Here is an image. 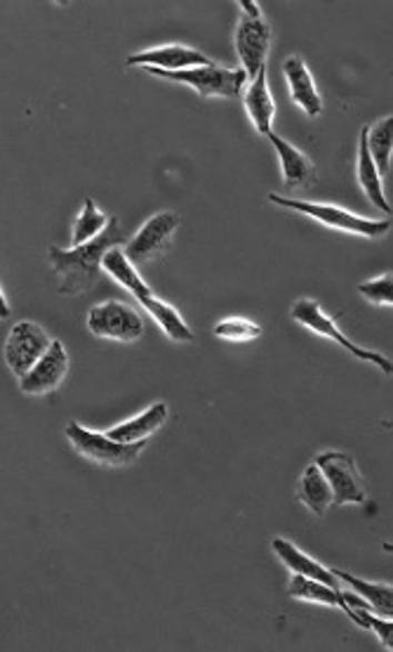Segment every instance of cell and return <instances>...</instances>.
<instances>
[{"instance_id":"1","label":"cell","mask_w":393,"mask_h":652,"mask_svg":"<svg viewBox=\"0 0 393 652\" xmlns=\"http://www.w3.org/2000/svg\"><path fill=\"white\" fill-rule=\"evenodd\" d=\"M123 244L121 225L118 218H111L104 233L81 246L57 248L50 246L48 260L52 265L54 275H59V294L62 296H81L88 294L92 286L100 281L102 275V258L113 246Z\"/></svg>"},{"instance_id":"2","label":"cell","mask_w":393,"mask_h":652,"mask_svg":"<svg viewBox=\"0 0 393 652\" xmlns=\"http://www.w3.org/2000/svg\"><path fill=\"white\" fill-rule=\"evenodd\" d=\"M241 19L233 33L235 55H239L245 79H258L262 71H266V60L271 52V24L264 19L260 3L254 0H241Z\"/></svg>"},{"instance_id":"3","label":"cell","mask_w":393,"mask_h":652,"mask_svg":"<svg viewBox=\"0 0 393 652\" xmlns=\"http://www.w3.org/2000/svg\"><path fill=\"white\" fill-rule=\"evenodd\" d=\"M269 201L276 204L281 208L294 210V214H302L311 220H316L330 229H340V233L349 235H359L365 239H380L391 229V220H370L363 216L351 214L346 208H340L335 204H319V201H304V199H290L281 195H269Z\"/></svg>"},{"instance_id":"4","label":"cell","mask_w":393,"mask_h":652,"mask_svg":"<svg viewBox=\"0 0 393 652\" xmlns=\"http://www.w3.org/2000/svg\"><path fill=\"white\" fill-rule=\"evenodd\" d=\"M290 317H292L294 322H298V324L306 326L309 332L319 334V336H323V338L335 340L337 345H342V348H344L349 355H353V357L361 359V362L375 364L377 369H382L386 376H391V372H393L391 359H389L386 355L377 353V350H367V348H363V345H356V343H353V340L340 329L337 322L332 319V317L323 310V305H321L319 300H313V298H302V300H298V303L292 305Z\"/></svg>"},{"instance_id":"5","label":"cell","mask_w":393,"mask_h":652,"mask_svg":"<svg viewBox=\"0 0 393 652\" xmlns=\"http://www.w3.org/2000/svg\"><path fill=\"white\" fill-rule=\"evenodd\" d=\"M64 433L71 447L78 454L85 456L88 462L107 466V468L132 466L147 447V439L144 443H115V439H111L107 433L90 431L81 424H75V421H71V424L64 428Z\"/></svg>"},{"instance_id":"6","label":"cell","mask_w":393,"mask_h":652,"mask_svg":"<svg viewBox=\"0 0 393 652\" xmlns=\"http://www.w3.org/2000/svg\"><path fill=\"white\" fill-rule=\"evenodd\" d=\"M151 76H159V79L172 81V83H182L193 88L201 95L203 100L208 98H226L233 100L239 98L243 86H245V73L243 69H229L218 62H210L205 67H193L184 71H159V69H149Z\"/></svg>"},{"instance_id":"7","label":"cell","mask_w":393,"mask_h":652,"mask_svg":"<svg viewBox=\"0 0 393 652\" xmlns=\"http://www.w3.org/2000/svg\"><path fill=\"white\" fill-rule=\"evenodd\" d=\"M144 319L132 305L121 300H104L88 313V332L97 338L134 343L144 336Z\"/></svg>"},{"instance_id":"8","label":"cell","mask_w":393,"mask_h":652,"mask_svg":"<svg viewBox=\"0 0 393 652\" xmlns=\"http://www.w3.org/2000/svg\"><path fill=\"white\" fill-rule=\"evenodd\" d=\"M313 464H316L325 475V481L332 490V498H335V506H363L367 502L361 471L351 454L335 450L321 452Z\"/></svg>"},{"instance_id":"9","label":"cell","mask_w":393,"mask_h":652,"mask_svg":"<svg viewBox=\"0 0 393 652\" xmlns=\"http://www.w3.org/2000/svg\"><path fill=\"white\" fill-rule=\"evenodd\" d=\"M177 227H180V216L172 214V210H161V214L151 216L125 244V256L132 265H149L163 258L172 248Z\"/></svg>"},{"instance_id":"10","label":"cell","mask_w":393,"mask_h":652,"mask_svg":"<svg viewBox=\"0 0 393 652\" xmlns=\"http://www.w3.org/2000/svg\"><path fill=\"white\" fill-rule=\"evenodd\" d=\"M50 343L52 338L48 336L43 326L31 319H22L12 326L3 345V357H6L8 369L17 376V381L48 353Z\"/></svg>"},{"instance_id":"11","label":"cell","mask_w":393,"mask_h":652,"mask_svg":"<svg viewBox=\"0 0 393 652\" xmlns=\"http://www.w3.org/2000/svg\"><path fill=\"white\" fill-rule=\"evenodd\" d=\"M69 374V353L62 340H52L48 353L19 378V391L24 395H48L62 386Z\"/></svg>"},{"instance_id":"12","label":"cell","mask_w":393,"mask_h":652,"mask_svg":"<svg viewBox=\"0 0 393 652\" xmlns=\"http://www.w3.org/2000/svg\"><path fill=\"white\" fill-rule=\"evenodd\" d=\"M125 62H128V67H140V69H147V71L149 69L184 71V69H193V67H205L212 60L208 55H203L201 50H195V48L170 43V46H161V48H151V50L128 55Z\"/></svg>"},{"instance_id":"13","label":"cell","mask_w":393,"mask_h":652,"mask_svg":"<svg viewBox=\"0 0 393 652\" xmlns=\"http://www.w3.org/2000/svg\"><path fill=\"white\" fill-rule=\"evenodd\" d=\"M283 76L288 81V90H290V100L298 105L309 119H316L321 117L323 111V98L316 88V81H313V76L306 67V62L302 60L300 55H292L283 62Z\"/></svg>"},{"instance_id":"14","label":"cell","mask_w":393,"mask_h":652,"mask_svg":"<svg viewBox=\"0 0 393 652\" xmlns=\"http://www.w3.org/2000/svg\"><path fill=\"white\" fill-rule=\"evenodd\" d=\"M276 149V155L281 159V170H283V182L292 191H302L316 182V166L304 155L302 149L290 145L285 138L276 136V132H269L266 136Z\"/></svg>"},{"instance_id":"15","label":"cell","mask_w":393,"mask_h":652,"mask_svg":"<svg viewBox=\"0 0 393 652\" xmlns=\"http://www.w3.org/2000/svg\"><path fill=\"white\" fill-rule=\"evenodd\" d=\"M273 553L279 555V561L292 572V574H302V577L309 580H319L328 586H335L340 589V580L335 577V572L330 567L321 565L319 561H313L311 555H306L300 546H294L290 540H283V536H276V540L271 542Z\"/></svg>"},{"instance_id":"16","label":"cell","mask_w":393,"mask_h":652,"mask_svg":"<svg viewBox=\"0 0 393 652\" xmlns=\"http://www.w3.org/2000/svg\"><path fill=\"white\" fill-rule=\"evenodd\" d=\"M243 107L248 117L260 136H269L273 132V119H276V102H273V95L266 81V71H262L258 79L248 81L245 95H243Z\"/></svg>"},{"instance_id":"17","label":"cell","mask_w":393,"mask_h":652,"mask_svg":"<svg viewBox=\"0 0 393 652\" xmlns=\"http://www.w3.org/2000/svg\"><path fill=\"white\" fill-rule=\"evenodd\" d=\"M168 416H170V409L165 402H155V405H151L142 414H137L123 421V424L109 428L107 435L115 439V443H144V439H149L155 431L163 428Z\"/></svg>"},{"instance_id":"18","label":"cell","mask_w":393,"mask_h":652,"mask_svg":"<svg viewBox=\"0 0 393 652\" xmlns=\"http://www.w3.org/2000/svg\"><path fill=\"white\" fill-rule=\"evenodd\" d=\"M102 270L115 281L121 284L125 292H130L137 300H144L147 296H151V286L142 279V275L137 273V265H132V260L125 256L123 246H113L104 254L102 258Z\"/></svg>"},{"instance_id":"19","label":"cell","mask_w":393,"mask_h":652,"mask_svg":"<svg viewBox=\"0 0 393 652\" xmlns=\"http://www.w3.org/2000/svg\"><path fill=\"white\" fill-rule=\"evenodd\" d=\"M340 584H346L356 596H361L380 618H393V586L391 584H377L365 582L356 574H349L344 570H332Z\"/></svg>"},{"instance_id":"20","label":"cell","mask_w":393,"mask_h":652,"mask_svg":"<svg viewBox=\"0 0 393 652\" xmlns=\"http://www.w3.org/2000/svg\"><path fill=\"white\" fill-rule=\"evenodd\" d=\"M356 176H359V185L365 191V197L370 199L372 206H377L382 214H391V204L384 195V185H382V176L372 161L370 151H367V140H365V128L361 130V138H359V166H356Z\"/></svg>"},{"instance_id":"21","label":"cell","mask_w":393,"mask_h":652,"mask_svg":"<svg viewBox=\"0 0 393 652\" xmlns=\"http://www.w3.org/2000/svg\"><path fill=\"white\" fill-rule=\"evenodd\" d=\"M298 498H300V504H304L313 515H319V517H323L330 506H335L332 490L316 464H311L304 471L300 487H298Z\"/></svg>"},{"instance_id":"22","label":"cell","mask_w":393,"mask_h":652,"mask_svg":"<svg viewBox=\"0 0 393 652\" xmlns=\"http://www.w3.org/2000/svg\"><path fill=\"white\" fill-rule=\"evenodd\" d=\"M142 308L153 317V322L161 326V332L174 340V343H191L193 340V332L189 329V324L182 319V315L177 313L170 303L161 300L159 296H147L144 300H140Z\"/></svg>"},{"instance_id":"23","label":"cell","mask_w":393,"mask_h":652,"mask_svg":"<svg viewBox=\"0 0 393 652\" xmlns=\"http://www.w3.org/2000/svg\"><path fill=\"white\" fill-rule=\"evenodd\" d=\"M365 128V140H367V151L372 161H375L380 176L386 178L391 176V157H393V119L384 117L377 119L375 124H367Z\"/></svg>"},{"instance_id":"24","label":"cell","mask_w":393,"mask_h":652,"mask_svg":"<svg viewBox=\"0 0 393 652\" xmlns=\"http://www.w3.org/2000/svg\"><path fill=\"white\" fill-rule=\"evenodd\" d=\"M288 593H290V599H294V601L319 603V605H328V607H340L342 605L340 589L328 586V584H323L319 580L302 577V574H292L290 584H288Z\"/></svg>"},{"instance_id":"25","label":"cell","mask_w":393,"mask_h":652,"mask_svg":"<svg viewBox=\"0 0 393 652\" xmlns=\"http://www.w3.org/2000/svg\"><path fill=\"white\" fill-rule=\"evenodd\" d=\"M109 223H111V218L107 214H102V210L97 208V204L88 197L83 204V210L78 214V218L73 223L71 246H81V244L97 239L109 227Z\"/></svg>"},{"instance_id":"26","label":"cell","mask_w":393,"mask_h":652,"mask_svg":"<svg viewBox=\"0 0 393 652\" xmlns=\"http://www.w3.org/2000/svg\"><path fill=\"white\" fill-rule=\"evenodd\" d=\"M214 336L231 343H248L262 336V326L245 317H226L214 324Z\"/></svg>"},{"instance_id":"27","label":"cell","mask_w":393,"mask_h":652,"mask_svg":"<svg viewBox=\"0 0 393 652\" xmlns=\"http://www.w3.org/2000/svg\"><path fill=\"white\" fill-rule=\"evenodd\" d=\"M359 294L372 305H384V308H391L393 305V277H391V273H384L382 277L359 284Z\"/></svg>"},{"instance_id":"28","label":"cell","mask_w":393,"mask_h":652,"mask_svg":"<svg viewBox=\"0 0 393 652\" xmlns=\"http://www.w3.org/2000/svg\"><path fill=\"white\" fill-rule=\"evenodd\" d=\"M10 313H12V308H10V303L6 298V292L0 289V319H8Z\"/></svg>"}]
</instances>
